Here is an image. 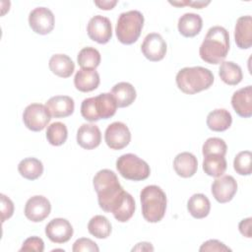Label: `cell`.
Here are the masks:
<instances>
[{
  "label": "cell",
  "mask_w": 252,
  "mask_h": 252,
  "mask_svg": "<svg viewBox=\"0 0 252 252\" xmlns=\"http://www.w3.org/2000/svg\"><path fill=\"white\" fill-rule=\"evenodd\" d=\"M93 185L97 194L98 205L106 213L113 211L126 192L121 186L117 175L106 168L95 173Z\"/></svg>",
  "instance_id": "6da1fadb"
},
{
  "label": "cell",
  "mask_w": 252,
  "mask_h": 252,
  "mask_svg": "<svg viewBox=\"0 0 252 252\" xmlns=\"http://www.w3.org/2000/svg\"><path fill=\"white\" fill-rule=\"evenodd\" d=\"M229 50L228 32L220 26L210 28L199 48V54L203 61L209 64H220Z\"/></svg>",
  "instance_id": "7a4b0ae2"
},
{
  "label": "cell",
  "mask_w": 252,
  "mask_h": 252,
  "mask_svg": "<svg viewBox=\"0 0 252 252\" xmlns=\"http://www.w3.org/2000/svg\"><path fill=\"white\" fill-rule=\"evenodd\" d=\"M214 80L213 73L201 66L184 67L178 71L175 77L178 89L186 94H194L208 90Z\"/></svg>",
  "instance_id": "3957f363"
},
{
  "label": "cell",
  "mask_w": 252,
  "mask_h": 252,
  "mask_svg": "<svg viewBox=\"0 0 252 252\" xmlns=\"http://www.w3.org/2000/svg\"><path fill=\"white\" fill-rule=\"evenodd\" d=\"M142 215L149 222L160 221L166 211V195L158 185H148L140 193Z\"/></svg>",
  "instance_id": "277c9868"
},
{
  "label": "cell",
  "mask_w": 252,
  "mask_h": 252,
  "mask_svg": "<svg viewBox=\"0 0 252 252\" xmlns=\"http://www.w3.org/2000/svg\"><path fill=\"white\" fill-rule=\"evenodd\" d=\"M117 109V103L110 93H102L96 96L85 98L81 104L82 116L91 122L112 117Z\"/></svg>",
  "instance_id": "5b68a950"
},
{
  "label": "cell",
  "mask_w": 252,
  "mask_h": 252,
  "mask_svg": "<svg viewBox=\"0 0 252 252\" xmlns=\"http://www.w3.org/2000/svg\"><path fill=\"white\" fill-rule=\"evenodd\" d=\"M144 16L140 11L130 10L119 15L115 32L118 40L123 44L136 42L144 26Z\"/></svg>",
  "instance_id": "8992f818"
},
{
  "label": "cell",
  "mask_w": 252,
  "mask_h": 252,
  "mask_svg": "<svg viewBox=\"0 0 252 252\" xmlns=\"http://www.w3.org/2000/svg\"><path fill=\"white\" fill-rule=\"evenodd\" d=\"M116 168L120 175L132 181L145 180L150 176V165L134 154H125L116 160Z\"/></svg>",
  "instance_id": "52a82bcc"
},
{
  "label": "cell",
  "mask_w": 252,
  "mask_h": 252,
  "mask_svg": "<svg viewBox=\"0 0 252 252\" xmlns=\"http://www.w3.org/2000/svg\"><path fill=\"white\" fill-rule=\"evenodd\" d=\"M51 115L47 107L41 103L29 104L23 112V121L26 127L32 131L43 130L50 122Z\"/></svg>",
  "instance_id": "ba28073f"
},
{
  "label": "cell",
  "mask_w": 252,
  "mask_h": 252,
  "mask_svg": "<svg viewBox=\"0 0 252 252\" xmlns=\"http://www.w3.org/2000/svg\"><path fill=\"white\" fill-rule=\"evenodd\" d=\"M104 140L111 150H122L129 145L131 133L125 123L116 121L107 126L104 133Z\"/></svg>",
  "instance_id": "9c48e42d"
},
{
  "label": "cell",
  "mask_w": 252,
  "mask_h": 252,
  "mask_svg": "<svg viewBox=\"0 0 252 252\" xmlns=\"http://www.w3.org/2000/svg\"><path fill=\"white\" fill-rule=\"evenodd\" d=\"M54 24V15L46 7H36L29 15V25L35 33L47 34L51 32Z\"/></svg>",
  "instance_id": "30bf717a"
},
{
  "label": "cell",
  "mask_w": 252,
  "mask_h": 252,
  "mask_svg": "<svg viewBox=\"0 0 252 252\" xmlns=\"http://www.w3.org/2000/svg\"><path fill=\"white\" fill-rule=\"evenodd\" d=\"M87 32L92 40L99 44H105L112 37L111 22L101 15L94 16L88 23Z\"/></svg>",
  "instance_id": "8fae6325"
},
{
  "label": "cell",
  "mask_w": 252,
  "mask_h": 252,
  "mask_svg": "<svg viewBox=\"0 0 252 252\" xmlns=\"http://www.w3.org/2000/svg\"><path fill=\"white\" fill-rule=\"evenodd\" d=\"M167 45L159 33L151 32L146 35L141 45L143 55L150 61L158 62L164 58Z\"/></svg>",
  "instance_id": "7c38bea8"
},
{
  "label": "cell",
  "mask_w": 252,
  "mask_h": 252,
  "mask_svg": "<svg viewBox=\"0 0 252 252\" xmlns=\"http://www.w3.org/2000/svg\"><path fill=\"white\" fill-rule=\"evenodd\" d=\"M51 211V204L47 198L41 195L31 197L25 205V216L33 222L42 221L46 219Z\"/></svg>",
  "instance_id": "4fadbf2b"
},
{
  "label": "cell",
  "mask_w": 252,
  "mask_h": 252,
  "mask_svg": "<svg viewBox=\"0 0 252 252\" xmlns=\"http://www.w3.org/2000/svg\"><path fill=\"white\" fill-rule=\"evenodd\" d=\"M212 194L219 203L231 201L237 192V182L231 175L217 177L212 184Z\"/></svg>",
  "instance_id": "5bb4252c"
},
{
  "label": "cell",
  "mask_w": 252,
  "mask_h": 252,
  "mask_svg": "<svg viewBox=\"0 0 252 252\" xmlns=\"http://www.w3.org/2000/svg\"><path fill=\"white\" fill-rule=\"evenodd\" d=\"M73 226L69 220L62 218L51 220L45 226V234L54 243H65L73 236Z\"/></svg>",
  "instance_id": "9a60e30c"
},
{
  "label": "cell",
  "mask_w": 252,
  "mask_h": 252,
  "mask_svg": "<svg viewBox=\"0 0 252 252\" xmlns=\"http://www.w3.org/2000/svg\"><path fill=\"white\" fill-rule=\"evenodd\" d=\"M231 105L234 111L243 118L252 115V87L247 86L234 92L231 96Z\"/></svg>",
  "instance_id": "2e32d148"
},
{
  "label": "cell",
  "mask_w": 252,
  "mask_h": 252,
  "mask_svg": "<svg viewBox=\"0 0 252 252\" xmlns=\"http://www.w3.org/2000/svg\"><path fill=\"white\" fill-rule=\"evenodd\" d=\"M101 133L95 124H82L77 131V143L85 150H93L100 145Z\"/></svg>",
  "instance_id": "e0dca14e"
},
{
  "label": "cell",
  "mask_w": 252,
  "mask_h": 252,
  "mask_svg": "<svg viewBox=\"0 0 252 252\" xmlns=\"http://www.w3.org/2000/svg\"><path fill=\"white\" fill-rule=\"evenodd\" d=\"M45 106L47 107L51 117L63 118L70 116L75 109V102L71 96L55 95L50 97Z\"/></svg>",
  "instance_id": "ac0fdd59"
},
{
  "label": "cell",
  "mask_w": 252,
  "mask_h": 252,
  "mask_svg": "<svg viewBox=\"0 0 252 252\" xmlns=\"http://www.w3.org/2000/svg\"><path fill=\"white\" fill-rule=\"evenodd\" d=\"M234 39L240 49H248L252 45V18L242 16L237 19L234 28Z\"/></svg>",
  "instance_id": "d6986e66"
},
{
  "label": "cell",
  "mask_w": 252,
  "mask_h": 252,
  "mask_svg": "<svg viewBox=\"0 0 252 252\" xmlns=\"http://www.w3.org/2000/svg\"><path fill=\"white\" fill-rule=\"evenodd\" d=\"M173 168L177 175L183 178H189L197 172V158L189 152H182L174 158Z\"/></svg>",
  "instance_id": "ffe728a7"
},
{
  "label": "cell",
  "mask_w": 252,
  "mask_h": 252,
  "mask_svg": "<svg viewBox=\"0 0 252 252\" xmlns=\"http://www.w3.org/2000/svg\"><path fill=\"white\" fill-rule=\"evenodd\" d=\"M99 74L95 69L81 68L74 77V85L77 90L83 93H89L95 90L99 85Z\"/></svg>",
  "instance_id": "44dd1931"
},
{
  "label": "cell",
  "mask_w": 252,
  "mask_h": 252,
  "mask_svg": "<svg viewBox=\"0 0 252 252\" xmlns=\"http://www.w3.org/2000/svg\"><path fill=\"white\" fill-rule=\"evenodd\" d=\"M203 27V20L200 15L195 13L183 14L177 24L178 32L185 37H193L197 35Z\"/></svg>",
  "instance_id": "7402d4cb"
},
{
  "label": "cell",
  "mask_w": 252,
  "mask_h": 252,
  "mask_svg": "<svg viewBox=\"0 0 252 252\" xmlns=\"http://www.w3.org/2000/svg\"><path fill=\"white\" fill-rule=\"evenodd\" d=\"M117 103V107H127L136 99V90L132 84L128 82H120L113 86L110 93Z\"/></svg>",
  "instance_id": "603a6c76"
},
{
  "label": "cell",
  "mask_w": 252,
  "mask_h": 252,
  "mask_svg": "<svg viewBox=\"0 0 252 252\" xmlns=\"http://www.w3.org/2000/svg\"><path fill=\"white\" fill-rule=\"evenodd\" d=\"M206 122L210 130L222 132L231 126L232 116L228 110L224 108H217L208 114Z\"/></svg>",
  "instance_id": "cb8c5ba5"
},
{
  "label": "cell",
  "mask_w": 252,
  "mask_h": 252,
  "mask_svg": "<svg viewBox=\"0 0 252 252\" xmlns=\"http://www.w3.org/2000/svg\"><path fill=\"white\" fill-rule=\"evenodd\" d=\"M48 65L50 71L61 78H69L75 70V63L66 54L52 55Z\"/></svg>",
  "instance_id": "d4e9b609"
},
{
  "label": "cell",
  "mask_w": 252,
  "mask_h": 252,
  "mask_svg": "<svg viewBox=\"0 0 252 252\" xmlns=\"http://www.w3.org/2000/svg\"><path fill=\"white\" fill-rule=\"evenodd\" d=\"M187 210L193 218L204 219L211 211L210 200L202 193L193 194L187 202Z\"/></svg>",
  "instance_id": "484cf974"
},
{
  "label": "cell",
  "mask_w": 252,
  "mask_h": 252,
  "mask_svg": "<svg viewBox=\"0 0 252 252\" xmlns=\"http://www.w3.org/2000/svg\"><path fill=\"white\" fill-rule=\"evenodd\" d=\"M219 75L221 81L229 86L238 85L243 78L240 66L232 61H222L219 69Z\"/></svg>",
  "instance_id": "4316f807"
},
{
  "label": "cell",
  "mask_w": 252,
  "mask_h": 252,
  "mask_svg": "<svg viewBox=\"0 0 252 252\" xmlns=\"http://www.w3.org/2000/svg\"><path fill=\"white\" fill-rule=\"evenodd\" d=\"M227 167L226 159L220 155H208L204 157L203 170L205 173L212 177L221 176Z\"/></svg>",
  "instance_id": "83f0119b"
},
{
  "label": "cell",
  "mask_w": 252,
  "mask_h": 252,
  "mask_svg": "<svg viewBox=\"0 0 252 252\" xmlns=\"http://www.w3.org/2000/svg\"><path fill=\"white\" fill-rule=\"evenodd\" d=\"M19 173L28 180H35L43 172L42 162L35 158H26L18 164Z\"/></svg>",
  "instance_id": "f1b7e54d"
},
{
  "label": "cell",
  "mask_w": 252,
  "mask_h": 252,
  "mask_svg": "<svg viewBox=\"0 0 252 252\" xmlns=\"http://www.w3.org/2000/svg\"><path fill=\"white\" fill-rule=\"evenodd\" d=\"M136 209L135 200L131 194L125 192L122 200L112 211V215L116 220L120 222L128 221L134 215Z\"/></svg>",
  "instance_id": "f546056e"
},
{
  "label": "cell",
  "mask_w": 252,
  "mask_h": 252,
  "mask_svg": "<svg viewBox=\"0 0 252 252\" xmlns=\"http://www.w3.org/2000/svg\"><path fill=\"white\" fill-rule=\"evenodd\" d=\"M88 230L94 237L104 239L111 233V223L104 216L96 215L90 220L88 223Z\"/></svg>",
  "instance_id": "4dcf8cb0"
},
{
  "label": "cell",
  "mask_w": 252,
  "mask_h": 252,
  "mask_svg": "<svg viewBox=\"0 0 252 252\" xmlns=\"http://www.w3.org/2000/svg\"><path fill=\"white\" fill-rule=\"evenodd\" d=\"M100 53L92 46L82 48L77 57L78 64L84 69H95L100 63Z\"/></svg>",
  "instance_id": "1f68e13d"
},
{
  "label": "cell",
  "mask_w": 252,
  "mask_h": 252,
  "mask_svg": "<svg viewBox=\"0 0 252 252\" xmlns=\"http://www.w3.org/2000/svg\"><path fill=\"white\" fill-rule=\"evenodd\" d=\"M68 137V130L64 123L54 122L51 123L46 129V139L52 146L63 145Z\"/></svg>",
  "instance_id": "d6a6232c"
},
{
  "label": "cell",
  "mask_w": 252,
  "mask_h": 252,
  "mask_svg": "<svg viewBox=\"0 0 252 252\" xmlns=\"http://www.w3.org/2000/svg\"><path fill=\"white\" fill-rule=\"evenodd\" d=\"M227 151V146L225 142L218 137H212L209 138L205 141L202 147V153L203 156H208V155H220V156H225Z\"/></svg>",
  "instance_id": "836d02e7"
},
{
  "label": "cell",
  "mask_w": 252,
  "mask_h": 252,
  "mask_svg": "<svg viewBox=\"0 0 252 252\" xmlns=\"http://www.w3.org/2000/svg\"><path fill=\"white\" fill-rule=\"evenodd\" d=\"M251 159L252 154L250 151L239 152L233 160L234 170L240 175H250L251 174Z\"/></svg>",
  "instance_id": "e575fe53"
},
{
  "label": "cell",
  "mask_w": 252,
  "mask_h": 252,
  "mask_svg": "<svg viewBox=\"0 0 252 252\" xmlns=\"http://www.w3.org/2000/svg\"><path fill=\"white\" fill-rule=\"evenodd\" d=\"M72 250L74 252H87V251H90V252H98L99 251V248L98 246L96 245V243L94 241H93L92 239L90 238H85V237H82V238H79L77 239L74 244H73V247H72Z\"/></svg>",
  "instance_id": "d590c367"
},
{
  "label": "cell",
  "mask_w": 252,
  "mask_h": 252,
  "mask_svg": "<svg viewBox=\"0 0 252 252\" xmlns=\"http://www.w3.org/2000/svg\"><path fill=\"white\" fill-rule=\"evenodd\" d=\"M44 250V242L38 236H31L27 238L20 251H35V252H42Z\"/></svg>",
  "instance_id": "8d00e7d4"
},
{
  "label": "cell",
  "mask_w": 252,
  "mask_h": 252,
  "mask_svg": "<svg viewBox=\"0 0 252 252\" xmlns=\"http://www.w3.org/2000/svg\"><path fill=\"white\" fill-rule=\"evenodd\" d=\"M199 251L200 252H211V251L221 252V251H231V249L217 239H210L205 241L201 245V247L199 248Z\"/></svg>",
  "instance_id": "74e56055"
},
{
  "label": "cell",
  "mask_w": 252,
  "mask_h": 252,
  "mask_svg": "<svg viewBox=\"0 0 252 252\" xmlns=\"http://www.w3.org/2000/svg\"><path fill=\"white\" fill-rule=\"evenodd\" d=\"M1 197V220L4 222L6 220L10 219L14 214V203L12 200L4 194Z\"/></svg>",
  "instance_id": "f35d334b"
},
{
  "label": "cell",
  "mask_w": 252,
  "mask_h": 252,
  "mask_svg": "<svg viewBox=\"0 0 252 252\" xmlns=\"http://www.w3.org/2000/svg\"><path fill=\"white\" fill-rule=\"evenodd\" d=\"M251 222H252V219L247 218L242 220L238 224L240 233L247 238H251Z\"/></svg>",
  "instance_id": "ab89813d"
},
{
  "label": "cell",
  "mask_w": 252,
  "mask_h": 252,
  "mask_svg": "<svg viewBox=\"0 0 252 252\" xmlns=\"http://www.w3.org/2000/svg\"><path fill=\"white\" fill-rule=\"evenodd\" d=\"M170 4L174 6H184V5H190L196 9H202L204 6H207L210 4V1H181V2H172L169 1Z\"/></svg>",
  "instance_id": "60d3db41"
},
{
  "label": "cell",
  "mask_w": 252,
  "mask_h": 252,
  "mask_svg": "<svg viewBox=\"0 0 252 252\" xmlns=\"http://www.w3.org/2000/svg\"><path fill=\"white\" fill-rule=\"evenodd\" d=\"M94 4L101 10H111L113 7L117 4L116 0L109 1V0H100V1H94Z\"/></svg>",
  "instance_id": "b9f144b4"
},
{
  "label": "cell",
  "mask_w": 252,
  "mask_h": 252,
  "mask_svg": "<svg viewBox=\"0 0 252 252\" xmlns=\"http://www.w3.org/2000/svg\"><path fill=\"white\" fill-rule=\"evenodd\" d=\"M132 251H154V247L149 242H140L132 248Z\"/></svg>",
  "instance_id": "7bdbcfd3"
}]
</instances>
